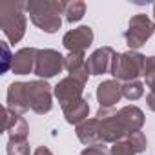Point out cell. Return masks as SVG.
Wrapping results in <instances>:
<instances>
[{"mask_svg": "<svg viewBox=\"0 0 155 155\" xmlns=\"http://www.w3.org/2000/svg\"><path fill=\"white\" fill-rule=\"evenodd\" d=\"M99 135L102 144H113L117 140L126 139L133 131H140L144 126V111L133 104L122 106L120 110L115 108H99Z\"/></svg>", "mask_w": 155, "mask_h": 155, "instance_id": "obj_1", "label": "cell"}, {"mask_svg": "<svg viewBox=\"0 0 155 155\" xmlns=\"http://www.w3.org/2000/svg\"><path fill=\"white\" fill-rule=\"evenodd\" d=\"M26 13L44 33H57L62 26L64 0H29L26 4Z\"/></svg>", "mask_w": 155, "mask_h": 155, "instance_id": "obj_2", "label": "cell"}, {"mask_svg": "<svg viewBox=\"0 0 155 155\" xmlns=\"http://www.w3.org/2000/svg\"><path fill=\"white\" fill-rule=\"evenodd\" d=\"M26 4L28 2H22V0L0 2V28L11 44H18L26 35Z\"/></svg>", "mask_w": 155, "mask_h": 155, "instance_id": "obj_3", "label": "cell"}, {"mask_svg": "<svg viewBox=\"0 0 155 155\" xmlns=\"http://www.w3.org/2000/svg\"><path fill=\"white\" fill-rule=\"evenodd\" d=\"M144 64H146V57L139 51H124V53H117L113 66H111V75L113 79L119 82H131V81H139V77L144 73Z\"/></svg>", "mask_w": 155, "mask_h": 155, "instance_id": "obj_4", "label": "cell"}, {"mask_svg": "<svg viewBox=\"0 0 155 155\" xmlns=\"http://www.w3.org/2000/svg\"><path fill=\"white\" fill-rule=\"evenodd\" d=\"M153 33H155V22L148 15L139 13L130 18L128 29L124 31V40L131 51H137L153 37Z\"/></svg>", "mask_w": 155, "mask_h": 155, "instance_id": "obj_5", "label": "cell"}, {"mask_svg": "<svg viewBox=\"0 0 155 155\" xmlns=\"http://www.w3.org/2000/svg\"><path fill=\"white\" fill-rule=\"evenodd\" d=\"M26 91L31 111H35L37 115H46L53 110V90L48 81H29L26 82Z\"/></svg>", "mask_w": 155, "mask_h": 155, "instance_id": "obj_6", "label": "cell"}, {"mask_svg": "<svg viewBox=\"0 0 155 155\" xmlns=\"http://www.w3.org/2000/svg\"><path fill=\"white\" fill-rule=\"evenodd\" d=\"M64 55L57 49H38L37 51V62H35V75L42 81L53 79L64 69Z\"/></svg>", "mask_w": 155, "mask_h": 155, "instance_id": "obj_7", "label": "cell"}, {"mask_svg": "<svg viewBox=\"0 0 155 155\" xmlns=\"http://www.w3.org/2000/svg\"><path fill=\"white\" fill-rule=\"evenodd\" d=\"M84 88H86V82L79 81V79H75V77H66V79L58 81V84L53 88V95L57 97L60 108L64 110L66 106L77 102V101H81L84 99L82 93H84Z\"/></svg>", "mask_w": 155, "mask_h": 155, "instance_id": "obj_8", "label": "cell"}, {"mask_svg": "<svg viewBox=\"0 0 155 155\" xmlns=\"http://www.w3.org/2000/svg\"><path fill=\"white\" fill-rule=\"evenodd\" d=\"M115 57H117V51L111 46H102V48L95 49L86 60L90 75H93V77L106 75V73L111 75V66H113Z\"/></svg>", "mask_w": 155, "mask_h": 155, "instance_id": "obj_9", "label": "cell"}, {"mask_svg": "<svg viewBox=\"0 0 155 155\" xmlns=\"http://www.w3.org/2000/svg\"><path fill=\"white\" fill-rule=\"evenodd\" d=\"M93 29L90 26H79L75 29H69L64 37H62V46L68 49V53L73 51H84L93 44Z\"/></svg>", "mask_w": 155, "mask_h": 155, "instance_id": "obj_10", "label": "cell"}, {"mask_svg": "<svg viewBox=\"0 0 155 155\" xmlns=\"http://www.w3.org/2000/svg\"><path fill=\"white\" fill-rule=\"evenodd\" d=\"M122 82L110 79V81H102L97 86V101H99V108H113L117 102H120L122 99Z\"/></svg>", "mask_w": 155, "mask_h": 155, "instance_id": "obj_11", "label": "cell"}, {"mask_svg": "<svg viewBox=\"0 0 155 155\" xmlns=\"http://www.w3.org/2000/svg\"><path fill=\"white\" fill-rule=\"evenodd\" d=\"M6 108L24 115L29 110V101H28V91H26V82H13L8 88V97H6Z\"/></svg>", "mask_w": 155, "mask_h": 155, "instance_id": "obj_12", "label": "cell"}, {"mask_svg": "<svg viewBox=\"0 0 155 155\" xmlns=\"http://www.w3.org/2000/svg\"><path fill=\"white\" fill-rule=\"evenodd\" d=\"M86 53L84 51H73V53H68L66 58H64V69L69 73V77H75L82 82H88L90 79V71H88V66H86Z\"/></svg>", "mask_w": 155, "mask_h": 155, "instance_id": "obj_13", "label": "cell"}, {"mask_svg": "<svg viewBox=\"0 0 155 155\" xmlns=\"http://www.w3.org/2000/svg\"><path fill=\"white\" fill-rule=\"evenodd\" d=\"M37 48H22L15 53L11 71L15 75H29L35 73V62H37Z\"/></svg>", "mask_w": 155, "mask_h": 155, "instance_id": "obj_14", "label": "cell"}, {"mask_svg": "<svg viewBox=\"0 0 155 155\" xmlns=\"http://www.w3.org/2000/svg\"><path fill=\"white\" fill-rule=\"evenodd\" d=\"M4 120H6L4 122V130L8 131L9 139H28L29 126H28V120L22 115L4 108Z\"/></svg>", "mask_w": 155, "mask_h": 155, "instance_id": "obj_15", "label": "cell"}, {"mask_svg": "<svg viewBox=\"0 0 155 155\" xmlns=\"http://www.w3.org/2000/svg\"><path fill=\"white\" fill-rule=\"evenodd\" d=\"M75 133L82 144L86 146H93V144H102L101 142V135H99V119H86L84 122H81L79 126H75Z\"/></svg>", "mask_w": 155, "mask_h": 155, "instance_id": "obj_16", "label": "cell"}, {"mask_svg": "<svg viewBox=\"0 0 155 155\" xmlns=\"http://www.w3.org/2000/svg\"><path fill=\"white\" fill-rule=\"evenodd\" d=\"M64 119L68 124H73V126H79L81 122H84L90 115V104L86 99H81V101H77L69 106H66L64 110Z\"/></svg>", "mask_w": 155, "mask_h": 155, "instance_id": "obj_17", "label": "cell"}, {"mask_svg": "<svg viewBox=\"0 0 155 155\" xmlns=\"http://www.w3.org/2000/svg\"><path fill=\"white\" fill-rule=\"evenodd\" d=\"M86 15V2L82 0H73V2H64V20L73 24L82 20Z\"/></svg>", "mask_w": 155, "mask_h": 155, "instance_id": "obj_18", "label": "cell"}, {"mask_svg": "<svg viewBox=\"0 0 155 155\" xmlns=\"http://www.w3.org/2000/svg\"><path fill=\"white\" fill-rule=\"evenodd\" d=\"M122 95L128 101H139L144 95V84L140 81H131L122 84Z\"/></svg>", "mask_w": 155, "mask_h": 155, "instance_id": "obj_19", "label": "cell"}, {"mask_svg": "<svg viewBox=\"0 0 155 155\" xmlns=\"http://www.w3.org/2000/svg\"><path fill=\"white\" fill-rule=\"evenodd\" d=\"M144 81H146V86L150 88V93L155 95V55L151 57H146V64H144Z\"/></svg>", "mask_w": 155, "mask_h": 155, "instance_id": "obj_20", "label": "cell"}, {"mask_svg": "<svg viewBox=\"0 0 155 155\" xmlns=\"http://www.w3.org/2000/svg\"><path fill=\"white\" fill-rule=\"evenodd\" d=\"M8 155H29V142L28 139H9L8 140Z\"/></svg>", "mask_w": 155, "mask_h": 155, "instance_id": "obj_21", "label": "cell"}, {"mask_svg": "<svg viewBox=\"0 0 155 155\" xmlns=\"http://www.w3.org/2000/svg\"><path fill=\"white\" fill-rule=\"evenodd\" d=\"M126 140L131 144V148L135 150V153H142L146 148H148V139L142 131H133L126 137Z\"/></svg>", "mask_w": 155, "mask_h": 155, "instance_id": "obj_22", "label": "cell"}, {"mask_svg": "<svg viewBox=\"0 0 155 155\" xmlns=\"http://www.w3.org/2000/svg\"><path fill=\"white\" fill-rule=\"evenodd\" d=\"M110 151H111V155H137V153H135V150L131 148V144H130L126 139L113 142Z\"/></svg>", "mask_w": 155, "mask_h": 155, "instance_id": "obj_23", "label": "cell"}, {"mask_svg": "<svg viewBox=\"0 0 155 155\" xmlns=\"http://www.w3.org/2000/svg\"><path fill=\"white\" fill-rule=\"evenodd\" d=\"M0 48H2V68H0V71H2V73H8V71L11 69L15 53H11L8 42H0Z\"/></svg>", "mask_w": 155, "mask_h": 155, "instance_id": "obj_24", "label": "cell"}, {"mask_svg": "<svg viewBox=\"0 0 155 155\" xmlns=\"http://www.w3.org/2000/svg\"><path fill=\"white\" fill-rule=\"evenodd\" d=\"M81 155H111V151L104 146V144H93V146H86Z\"/></svg>", "mask_w": 155, "mask_h": 155, "instance_id": "obj_25", "label": "cell"}, {"mask_svg": "<svg viewBox=\"0 0 155 155\" xmlns=\"http://www.w3.org/2000/svg\"><path fill=\"white\" fill-rule=\"evenodd\" d=\"M33 155H53V151H51L48 146H38V148L33 151Z\"/></svg>", "mask_w": 155, "mask_h": 155, "instance_id": "obj_26", "label": "cell"}, {"mask_svg": "<svg viewBox=\"0 0 155 155\" xmlns=\"http://www.w3.org/2000/svg\"><path fill=\"white\" fill-rule=\"evenodd\" d=\"M146 104H148V108H150L151 111H155V95H153V93H148V95H146Z\"/></svg>", "mask_w": 155, "mask_h": 155, "instance_id": "obj_27", "label": "cell"}, {"mask_svg": "<svg viewBox=\"0 0 155 155\" xmlns=\"http://www.w3.org/2000/svg\"><path fill=\"white\" fill-rule=\"evenodd\" d=\"M153 18H155V4H153Z\"/></svg>", "mask_w": 155, "mask_h": 155, "instance_id": "obj_28", "label": "cell"}]
</instances>
